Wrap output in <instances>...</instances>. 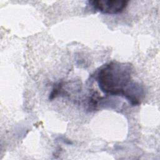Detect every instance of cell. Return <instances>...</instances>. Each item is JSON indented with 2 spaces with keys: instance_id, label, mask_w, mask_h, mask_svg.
<instances>
[{
  "instance_id": "cell-1",
  "label": "cell",
  "mask_w": 160,
  "mask_h": 160,
  "mask_svg": "<svg viewBox=\"0 0 160 160\" xmlns=\"http://www.w3.org/2000/svg\"><path fill=\"white\" fill-rule=\"evenodd\" d=\"M131 74V64L111 62L98 70L96 79L102 92L107 94L122 96L135 106L140 103L138 95L140 88L132 82Z\"/></svg>"
},
{
  "instance_id": "cell-2",
  "label": "cell",
  "mask_w": 160,
  "mask_h": 160,
  "mask_svg": "<svg viewBox=\"0 0 160 160\" xmlns=\"http://www.w3.org/2000/svg\"><path fill=\"white\" fill-rule=\"evenodd\" d=\"M129 1L126 0H94L89 1L93 8L103 14H115L122 12Z\"/></svg>"
}]
</instances>
